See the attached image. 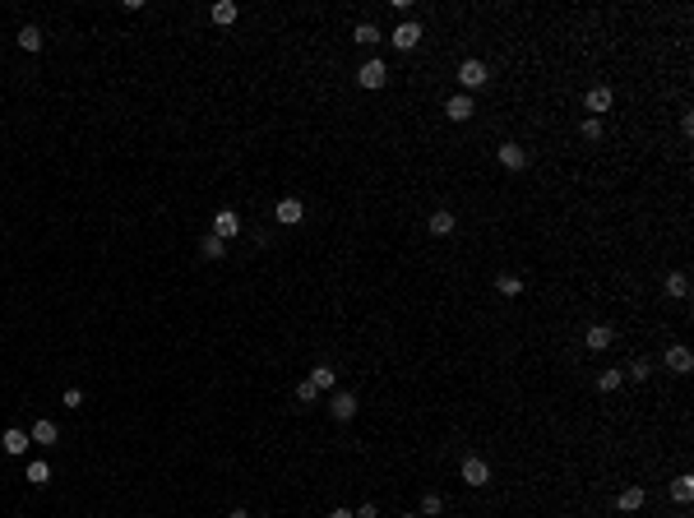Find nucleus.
Returning a JSON list of instances; mask_svg holds the SVG:
<instances>
[{
    "label": "nucleus",
    "mask_w": 694,
    "mask_h": 518,
    "mask_svg": "<svg viewBox=\"0 0 694 518\" xmlns=\"http://www.w3.org/2000/svg\"><path fill=\"white\" fill-rule=\"evenodd\" d=\"M28 430H5V435H0V449L10 453V458H19V453H28Z\"/></svg>",
    "instance_id": "nucleus-9"
},
{
    "label": "nucleus",
    "mask_w": 694,
    "mask_h": 518,
    "mask_svg": "<svg viewBox=\"0 0 694 518\" xmlns=\"http://www.w3.org/2000/svg\"><path fill=\"white\" fill-rule=\"evenodd\" d=\"M620 384H625L620 365H611V370H602V375H597V389H602V394H611V389H620Z\"/></svg>",
    "instance_id": "nucleus-25"
},
{
    "label": "nucleus",
    "mask_w": 694,
    "mask_h": 518,
    "mask_svg": "<svg viewBox=\"0 0 694 518\" xmlns=\"http://www.w3.org/2000/svg\"><path fill=\"white\" fill-rule=\"evenodd\" d=\"M213 236H218V241H231V236H241V218H236L231 209H218V213H213Z\"/></svg>",
    "instance_id": "nucleus-6"
},
{
    "label": "nucleus",
    "mask_w": 694,
    "mask_h": 518,
    "mask_svg": "<svg viewBox=\"0 0 694 518\" xmlns=\"http://www.w3.org/2000/svg\"><path fill=\"white\" fill-rule=\"evenodd\" d=\"M584 107L593 111V116H597V111H606V107H611V89H606V84H597V89H588Z\"/></svg>",
    "instance_id": "nucleus-16"
},
{
    "label": "nucleus",
    "mask_w": 694,
    "mask_h": 518,
    "mask_svg": "<svg viewBox=\"0 0 694 518\" xmlns=\"http://www.w3.org/2000/svg\"><path fill=\"white\" fill-rule=\"evenodd\" d=\"M671 496L681 500V505H690V500H694V477H690V472H681V477L671 481Z\"/></svg>",
    "instance_id": "nucleus-24"
},
{
    "label": "nucleus",
    "mask_w": 694,
    "mask_h": 518,
    "mask_svg": "<svg viewBox=\"0 0 694 518\" xmlns=\"http://www.w3.org/2000/svg\"><path fill=\"white\" fill-rule=\"evenodd\" d=\"M352 514H356V518H380V509H375V505H361V509H352Z\"/></svg>",
    "instance_id": "nucleus-32"
},
{
    "label": "nucleus",
    "mask_w": 694,
    "mask_h": 518,
    "mask_svg": "<svg viewBox=\"0 0 694 518\" xmlns=\"http://www.w3.org/2000/svg\"><path fill=\"white\" fill-rule=\"evenodd\" d=\"M667 297L671 301H690V278L685 273H667Z\"/></svg>",
    "instance_id": "nucleus-17"
},
{
    "label": "nucleus",
    "mask_w": 694,
    "mask_h": 518,
    "mask_svg": "<svg viewBox=\"0 0 694 518\" xmlns=\"http://www.w3.org/2000/svg\"><path fill=\"white\" fill-rule=\"evenodd\" d=\"M662 361H667V370H671V375H690V370H694V352L685 347V342H671V347L662 352Z\"/></svg>",
    "instance_id": "nucleus-3"
},
{
    "label": "nucleus",
    "mask_w": 694,
    "mask_h": 518,
    "mask_svg": "<svg viewBox=\"0 0 694 518\" xmlns=\"http://www.w3.org/2000/svg\"><path fill=\"white\" fill-rule=\"evenodd\" d=\"M227 518H250V514H245V509H231V514Z\"/></svg>",
    "instance_id": "nucleus-34"
},
{
    "label": "nucleus",
    "mask_w": 694,
    "mask_h": 518,
    "mask_svg": "<svg viewBox=\"0 0 694 518\" xmlns=\"http://www.w3.org/2000/svg\"><path fill=\"white\" fill-rule=\"evenodd\" d=\"M209 14H213V23H218V28H227V23H236V14H241V10H236L231 0H218Z\"/></svg>",
    "instance_id": "nucleus-23"
},
{
    "label": "nucleus",
    "mask_w": 694,
    "mask_h": 518,
    "mask_svg": "<svg viewBox=\"0 0 694 518\" xmlns=\"http://www.w3.org/2000/svg\"><path fill=\"white\" fill-rule=\"evenodd\" d=\"M579 130H584V139H593V143H597V139H602V116H588Z\"/></svg>",
    "instance_id": "nucleus-29"
},
{
    "label": "nucleus",
    "mask_w": 694,
    "mask_h": 518,
    "mask_svg": "<svg viewBox=\"0 0 694 518\" xmlns=\"http://www.w3.org/2000/svg\"><path fill=\"white\" fill-rule=\"evenodd\" d=\"M486 79H491V70H486L482 60H463V65H458V84H463L468 98H473L477 89H486Z\"/></svg>",
    "instance_id": "nucleus-1"
},
{
    "label": "nucleus",
    "mask_w": 694,
    "mask_h": 518,
    "mask_svg": "<svg viewBox=\"0 0 694 518\" xmlns=\"http://www.w3.org/2000/svg\"><path fill=\"white\" fill-rule=\"evenodd\" d=\"M278 222H283V227H297L301 218H306V209H301V199H278Z\"/></svg>",
    "instance_id": "nucleus-10"
},
{
    "label": "nucleus",
    "mask_w": 694,
    "mask_h": 518,
    "mask_svg": "<svg viewBox=\"0 0 694 518\" xmlns=\"http://www.w3.org/2000/svg\"><path fill=\"white\" fill-rule=\"evenodd\" d=\"M352 42H356V46H375V42H380V28H375V23H356Z\"/></svg>",
    "instance_id": "nucleus-26"
},
{
    "label": "nucleus",
    "mask_w": 694,
    "mask_h": 518,
    "mask_svg": "<svg viewBox=\"0 0 694 518\" xmlns=\"http://www.w3.org/2000/svg\"><path fill=\"white\" fill-rule=\"evenodd\" d=\"M500 167H509V171H518V167L528 162V153H523V148H518V143H500Z\"/></svg>",
    "instance_id": "nucleus-14"
},
{
    "label": "nucleus",
    "mask_w": 694,
    "mask_h": 518,
    "mask_svg": "<svg viewBox=\"0 0 694 518\" xmlns=\"http://www.w3.org/2000/svg\"><path fill=\"white\" fill-rule=\"evenodd\" d=\"M496 292H500V297H523V278H518V273H500L496 278Z\"/></svg>",
    "instance_id": "nucleus-22"
},
{
    "label": "nucleus",
    "mask_w": 694,
    "mask_h": 518,
    "mask_svg": "<svg viewBox=\"0 0 694 518\" xmlns=\"http://www.w3.org/2000/svg\"><path fill=\"white\" fill-rule=\"evenodd\" d=\"M458 472H463V486H477V491L491 481V467H486V458H477V453H468V458H463Z\"/></svg>",
    "instance_id": "nucleus-5"
},
{
    "label": "nucleus",
    "mask_w": 694,
    "mask_h": 518,
    "mask_svg": "<svg viewBox=\"0 0 694 518\" xmlns=\"http://www.w3.org/2000/svg\"><path fill=\"white\" fill-rule=\"evenodd\" d=\"M28 440H33V444H56V440H60V426H56V421H33V430H28Z\"/></svg>",
    "instance_id": "nucleus-12"
},
{
    "label": "nucleus",
    "mask_w": 694,
    "mask_h": 518,
    "mask_svg": "<svg viewBox=\"0 0 694 518\" xmlns=\"http://www.w3.org/2000/svg\"><path fill=\"white\" fill-rule=\"evenodd\" d=\"M199 254H204V259H227V241H218V236H204V241H199Z\"/></svg>",
    "instance_id": "nucleus-21"
},
{
    "label": "nucleus",
    "mask_w": 694,
    "mask_h": 518,
    "mask_svg": "<svg viewBox=\"0 0 694 518\" xmlns=\"http://www.w3.org/2000/svg\"><path fill=\"white\" fill-rule=\"evenodd\" d=\"M426 227H430V236H449L458 222H454V213H449V209H435V213L426 218Z\"/></svg>",
    "instance_id": "nucleus-13"
},
{
    "label": "nucleus",
    "mask_w": 694,
    "mask_h": 518,
    "mask_svg": "<svg viewBox=\"0 0 694 518\" xmlns=\"http://www.w3.org/2000/svg\"><path fill=\"white\" fill-rule=\"evenodd\" d=\"M473 111H477V102L473 98H468V93H454V98L449 102H444V116H449V121H473Z\"/></svg>",
    "instance_id": "nucleus-7"
},
{
    "label": "nucleus",
    "mask_w": 694,
    "mask_h": 518,
    "mask_svg": "<svg viewBox=\"0 0 694 518\" xmlns=\"http://www.w3.org/2000/svg\"><path fill=\"white\" fill-rule=\"evenodd\" d=\"M584 342L593 347V352H602V347H611V342H616V329H611V324H593V329L584 333Z\"/></svg>",
    "instance_id": "nucleus-11"
},
{
    "label": "nucleus",
    "mask_w": 694,
    "mask_h": 518,
    "mask_svg": "<svg viewBox=\"0 0 694 518\" xmlns=\"http://www.w3.org/2000/svg\"><path fill=\"white\" fill-rule=\"evenodd\" d=\"M329 518H356V514H352V509H333Z\"/></svg>",
    "instance_id": "nucleus-33"
},
{
    "label": "nucleus",
    "mask_w": 694,
    "mask_h": 518,
    "mask_svg": "<svg viewBox=\"0 0 694 518\" xmlns=\"http://www.w3.org/2000/svg\"><path fill=\"white\" fill-rule=\"evenodd\" d=\"M329 412H333V421H352V417H356V398L347 394V389H333Z\"/></svg>",
    "instance_id": "nucleus-8"
},
{
    "label": "nucleus",
    "mask_w": 694,
    "mask_h": 518,
    "mask_svg": "<svg viewBox=\"0 0 694 518\" xmlns=\"http://www.w3.org/2000/svg\"><path fill=\"white\" fill-rule=\"evenodd\" d=\"M315 398H320V389L310 384V380H301L297 384V403H315Z\"/></svg>",
    "instance_id": "nucleus-30"
},
{
    "label": "nucleus",
    "mask_w": 694,
    "mask_h": 518,
    "mask_svg": "<svg viewBox=\"0 0 694 518\" xmlns=\"http://www.w3.org/2000/svg\"><path fill=\"white\" fill-rule=\"evenodd\" d=\"M19 46L23 51H42V28H37V23H23L19 28Z\"/></svg>",
    "instance_id": "nucleus-18"
},
{
    "label": "nucleus",
    "mask_w": 694,
    "mask_h": 518,
    "mask_svg": "<svg viewBox=\"0 0 694 518\" xmlns=\"http://www.w3.org/2000/svg\"><path fill=\"white\" fill-rule=\"evenodd\" d=\"M60 403L75 412V408H84V394H79V389H65V394H60Z\"/></svg>",
    "instance_id": "nucleus-31"
},
{
    "label": "nucleus",
    "mask_w": 694,
    "mask_h": 518,
    "mask_svg": "<svg viewBox=\"0 0 694 518\" xmlns=\"http://www.w3.org/2000/svg\"><path fill=\"white\" fill-rule=\"evenodd\" d=\"M620 375H625V380H634V384H643V380H648V375H653V361H643V356H639V361H629V365H620Z\"/></svg>",
    "instance_id": "nucleus-19"
},
{
    "label": "nucleus",
    "mask_w": 694,
    "mask_h": 518,
    "mask_svg": "<svg viewBox=\"0 0 694 518\" xmlns=\"http://www.w3.org/2000/svg\"><path fill=\"white\" fill-rule=\"evenodd\" d=\"M643 500H648V496H643V486H629V491H620L616 505L625 509V514H634V509H643Z\"/></svg>",
    "instance_id": "nucleus-20"
},
{
    "label": "nucleus",
    "mask_w": 694,
    "mask_h": 518,
    "mask_svg": "<svg viewBox=\"0 0 694 518\" xmlns=\"http://www.w3.org/2000/svg\"><path fill=\"white\" fill-rule=\"evenodd\" d=\"M421 37H426V33H421V23H417V19H403V23L394 28V33H389V42H394L398 51H417V46H421Z\"/></svg>",
    "instance_id": "nucleus-2"
},
{
    "label": "nucleus",
    "mask_w": 694,
    "mask_h": 518,
    "mask_svg": "<svg viewBox=\"0 0 694 518\" xmlns=\"http://www.w3.org/2000/svg\"><path fill=\"white\" fill-rule=\"evenodd\" d=\"M23 477H28V481H33V486H46V481H51V467H46L42 458H33V463H28V472H23Z\"/></svg>",
    "instance_id": "nucleus-27"
},
{
    "label": "nucleus",
    "mask_w": 694,
    "mask_h": 518,
    "mask_svg": "<svg viewBox=\"0 0 694 518\" xmlns=\"http://www.w3.org/2000/svg\"><path fill=\"white\" fill-rule=\"evenodd\" d=\"M356 84H361V89H385V84H389V65L371 56V60L356 70Z\"/></svg>",
    "instance_id": "nucleus-4"
},
{
    "label": "nucleus",
    "mask_w": 694,
    "mask_h": 518,
    "mask_svg": "<svg viewBox=\"0 0 694 518\" xmlns=\"http://www.w3.org/2000/svg\"><path fill=\"white\" fill-rule=\"evenodd\" d=\"M440 509H444V500L435 496V491H426V496H421V518H435Z\"/></svg>",
    "instance_id": "nucleus-28"
},
{
    "label": "nucleus",
    "mask_w": 694,
    "mask_h": 518,
    "mask_svg": "<svg viewBox=\"0 0 694 518\" xmlns=\"http://www.w3.org/2000/svg\"><path fill=\"white\" fill-rule=\"evenodd\" d=\"M403 518H421V514H403Z\"/></svg>",
    "instance_id": "nucleus-35"
},
{
    "label": "nucleus",
    "mask_w": 694,
    "mask_h": 518,
    "mask_svg": "<svg viewBox=\"0 0 694 518\" xmlns=\"http://www.w3.org/2000/svg\"><path fill=\"white\" fill-rule=\"evenodd\" d=\"M310 384L320 389V394H333V380H338V370H333V365H315V370H310Z\"/></svg>",
    "instance_id": "nucleus-15"
}]
</instances>
